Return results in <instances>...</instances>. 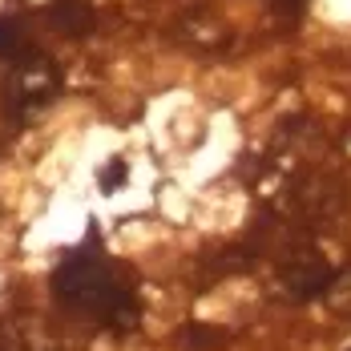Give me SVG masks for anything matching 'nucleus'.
Masks as SVG:
<instances>
[{
  "instance_id": "1",
  "label": "nucleus",
  "mask_w": 351,
  "mask_h": 351,
  "mask_svg": "<svg viewBox=\"0 0 351 351\" xmlns=\"http://www.w3.org/2000/svg\"><path fill=\"white\" fill-rule=\"evenodd\" d=\"M53 295L65 299L69 307H81V311L101 315L106 323H113V327H130V323L138 319V299H134V291L117 279L97 254H89V250H77V254H69V258L57 267V275H53Z\"/></svg>"
},
{
  "instance_id": "2",
  "label": "nucleus",
  "mask_w": 351,
  "mask_h": 351,
  "mask_svg": "<svg viewBox=\"0 0 351 351\" xmlns=\"http://www.w3.org/2000/svg\"><path fill=\"white\" fill-rule=\"evenodd\" d=\"M331 271L327 267H303V271H291L287 275V291L295 295V299H315V295H323L327 287H331Z\"/></svg>"
},
{
  "instance_id": "3",
  "label": "nucleus",
  "mask_w": 351,
  "mask_h": 351,
  "mask_svg": "<svg viewBox=\"0 0 351 351\" xmlns=\"http://www.w3.org/2000/svg\"><path fill=\"white\" fill-rule=\"evenodd\" d=\"M57 21L65 25V33H89V25H93L89 8H81V4H73V0H65V4L57 8Z\"/></svg>"
},
{
  "instance_id": "4",
  "label": "nucleus",
  "mask_w": 351,
  "mask_h": 351,
  "mask_svg": "<svg viewBox=\"0 0 351 351\" xmlns=\"http://www.w3.org/2000/svg\"><path fill=\"white\" fill-rule=\"evenodd\" d=\"M182 343L190 351L206 348V343H218V331H210V327H190V331H182Z\"/></svg>"
},
{
  "instance_id": "5",
  "label": "nucleus",
  "mask_w": 351,
  "mask_h": 351,
  "mask_svg": "<svg viewBox=\"0 0 351 351\" xmlns=\"http://www.w3.org/2000/svg\"><path fill=\"white\" fill-rule=\"evenodd\" d=\"M121 182H125V162H121V158H113L106 170H101V190H106V194H113Z\"/></svg>"
},
{
  "instance_id": "6",
  "label": "nucleus",
  "mask_w": 351,
  "mask_h": 351,
  "mask_svg": "<svg viewBox=\"0 0 351 351\" xmlns=\"http://www.w3.org/2000/svg\"><path fill=\"white\" fill-rule=\"evenodd\" d=\"M16 49V29L12 21H0V53H12Z\"/></svg>"
}]
</instances>
